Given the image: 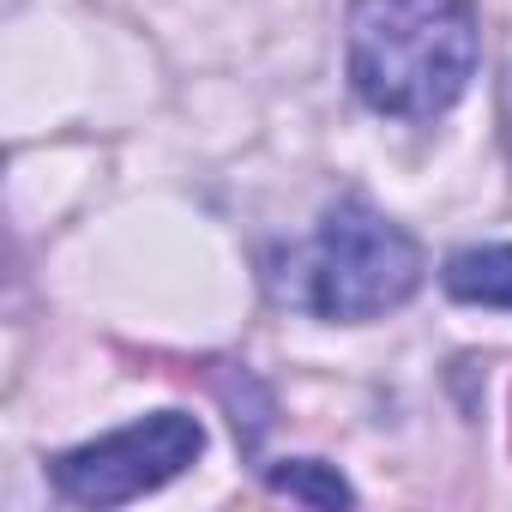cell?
<instances>
[{"instance_id":"obj_1","label":"cell","mask_w":512,"mask_h":512,"mask_svg":"<svg viewBox=\"0 0 512 512\" xmlns=\"http://www.w3.org/2000/svg\"><path fill=\"white\" fill-rule=\"evenodd\" d=\"M476 73L470 0H356L350 79L356 97L398 121L446 115Z\"/></svg>"},{"instance_id":"obj_2","label":"cell","mask_w":512,"mask_h":512,"mask_svg":"<svg viewBox=\"0 0 512 512\" xmlns=\"http://www.w3.org/2000/svg\"><path fill=\"white\" fill-rule=\"evenodd\" d=\"M422 247L368 199H338L302 260V302L320 320H380L422 290Z\"/></svg>"},{"instance_id":"obj_3","label":"cell","mask_w":512,"mask_h":512,"mask_svg":"<svg viewBox=\"0 0 512 512\" xmlns=\"http://www.w3.org/2000/svg\"><path fill=\"white\" fill-rule=\"evenodd\" d=\"M205 452V428L187 410H157L145 422H127L103 440H85L55 458V488L79 506H127L169 476H181Z\"/></svg>"},{"instance_id":"obj_4","label":"cell","mask_w":512,"mask_h":512,"mask_svg":"<svg viewBox=\"0 0 512 512\" xmlns=\"http://www.w3.org/2000/svg\"><path fill=\"white\" fill-rule=\"evenodd\" d=\"M446 296L452 302H470V308H512V247L506 241H488V247H458L446 272H440Z\"/></svg>"},{"instance_id":"obj_5","label":"cell","mask_w":512,"mask_h":512,"mask_svg":"<svg viewBox=\"0 0 512 512\" xmlns=\"http://www.w3.org/2000/svg\"><path fill=\"white\" fill-rule=\"evenodd\" d=\"M278 494H290V500H308V506H350L356 500V488L332 470V464H320V458H290V464H272V476H266Z\"/></svg>"}]
</instances>
